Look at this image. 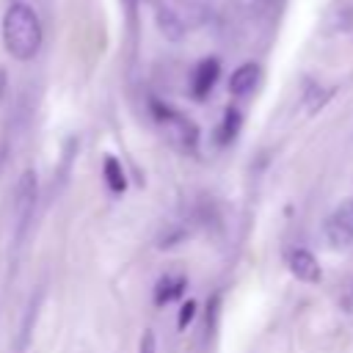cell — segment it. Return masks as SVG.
<instances>
[{"instance_id":"obj_1","label":"cell","mask_w":353,"mask_h":353,"mask_svg":"<svg viewBox=\"0 0 353 353\" xmlns=\"http://www.w3.org/2000/svg\"><path fill=\"white\" fill-rule=\"evenodd\" d=\"M41 19L25 3H11L3 14V47L17 61H30L41 50Z\"/></svg>"},{"instance_id":"obj_2","label":"cell","mask_w":353,"mask_h":353,"mask_svg":"<svg viewBox=\"0 0 353 353\" xmlns=\"http://www.w3.org/2000/svg\"><path fill=\"white\" fill-rule=\"evenodd\" d=\"M154 116L160 119V124L165 127L168 138H171V141L179 146V149H185V152H193V149H196L199 132H196V124H193L190 119L179 116L174 108L160 105V102H154Z\"/></svg>"},{"instance_id":"obj_3","label":"cell","mask_w":353,"mask_h":353,"mask_svg":"<svg viewBox=\"0 0 353 353\" xmlns=\"http://www.w3.org/2000/svg\"><path fill=\"white\" fill-rule=\"evenodd\" d=\"M323 234L331 248H353V199L342 201L323 221Z\"/></svg>"},{"instance_id":"obj_4","label":"cell","mask_w":353,"mask_h":353,"mask_svg":"<svg viewBox=\"0 0 353 353\" xmlns=\"http://www.w3.org/2000/svg\"><path fill=\"white\" fill-rule=\"evenodd\" d=\"M287 265H290L292 276H295L298 281H306V284H317L320 276H323L317 256H314L312 251H306V248H292L290 256H287Z\"/></svg>"},{"instance_id":"obj_5","label":"cell","mask_w":353,"mask_h":353,"mask_svg":"<svg viewBox=\"0 0 353 353\" xmlns=\"http://www.w3.org/2000/svg\"><path fill=\"white\" fill-rule=\"evenodd\" d=\"M33 204H36V174L33 171H25L22 179H19V185H17V201H14L19 226L28 223V218L33 212Z\"/></svg>"},{"instance_id":"obj_6","label":"cell","mask_w":353,"mask_h":353,"mask_svg":"<svg viewBox=\"0 0 353 353\" xmlns=\"http://www.w3.org/2000/svg\"><path fill=\"white\" fill-rule=\"evenodd\" d=\"M218 72H221L218 61H215V58H204V61L196 66V72H193V97L204 99V97L212 91V85H215V80H218Z\"/></svg>"},{"instance_id":"obj_7","label":"cell","mask_w":353,"mask_h":353,"mask_svg":"<svg viewBox=\"0 0 353 353\" xmlns=\"http://www.w3.org/2000/svg\"><path fill=\"white\" fill-rule=\"evenodd\" d=\"M256 83H259V66H256V63H243V66H237V69L232 72V77H229V91H232L234 97H245V94H251V91L256 88Z\"/></svg>"},{"instance_id":"obj_8","label":"cell","mask_w":353,"mask_h":353,"mask_svg":"<svg viewBox=\"0 0 353 353\" xmlns=\"http://www.w3.org/2000/svg\"><path fill=\"white\" fill-rule=\"evenodd\" d=\"M185 287H188L185 276H171V273H165V276L157 281V287H154V303H157V306H165V303L176 301V298L185 292Z\"/></svg>"},{"instance_id":"obj_9","label":"cell","mask_w":353,"mask_h":353,"mask_svg":"<svg viewBox=\"0 0 353 353\" xmlns=\"http://www.w3.org/2000/svg\"><path fill=\"white\" fill-rule=\"evenodd\" d=\"M102 171H105V182H108L110 193H124V188H127V176H124L121 163H119L116 157H105Z\"/></svg>"},{"instance_id":"obj_10","label":"cell","mask_w":353,"mask_h":353,"mask_svg":"<svg viewBox=\"0 0 353 353\" xmlns=\"http://www.w3.org/2000/svg\"><path fill=\"white\" fill-rule=\"evenodd\" d=\"M240 113L234 110V108H229L226 113H223V121H221V127H218V143H229L234 135H237V130H240Z\"/></svg>"},{"instance_id":"obj_11","label":"cell","mask_w":353,"mask_h":353,"mask_svg":"<svg viewBox=\"0 0 353 353\" xmlns=\"http://www.w3.org/2000/svg\"><path fill=\"white\" fill-rule=\"evenodd\" d=\"M138 353H157V339H154V331H143L141 334V342H138Z\"/></svg>"},{"instance_id":"obj_12","label":"cell","mask_w":353,"mask_h":353,"mask_svg":"<svg viewBox=\"0 0 353 353\" xmlns=\"http://www.w3.org/2000/svg\"><path fill=\"white\" fill-rule=\"evenodd\" d=\"M193 314H196V303H193V301L182 303V312H179V320H176V325H179V328H185V325L193 320Z\"/></svg>"}]
</instances>
